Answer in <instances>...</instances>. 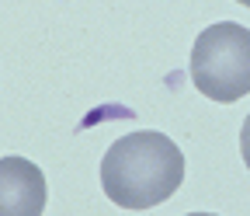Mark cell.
<instances>
[{
    "mask_svg": "<svg viewBox=\"0 0 250 216\" xmlns=\"http://www.w3.org/2000/svg\"><path fill=\"white\" fill-rule=\"evenodd\" d=\"M236 4H243V7H250V0H236Z\"/></svg>",
    "mask_w": 250,
    "mask_h": 216,
    "instance_id": "8992f818",
    "label": "cell"
},
{
    "mask_svg": "<svg viewBox=\"0 0 250 216\" xmlns=\"http://www.w3.org/2000/svg\"><path fill=\"white\" fill-rule=\"evenodd\" d=\"M188 216H215V213H188Z\"/></svg>",
    "mask_w": 250,
    "mask_h": 216,
    "instance_id": "5b68a950",
    "label": "cell"
},
{
    "mask_svg": "<svg viewBox=\"0 0 250 216\" xmlns=\"http://www.w3.org/2000/svg\"><path fill=\"white\" fill-rule=\"evenodd\" d=\"M184 181V153L181 146L156 133L118 136L101 161V189L122 209H153L167 202Z\"/></svg>",
    "mask_w": 250,
    "mask_h": 216,
    "instance_id": "6da1fadb",
    "label": "cell"
},
{
    "mask_svg": "<svg viewBox=\"0 0 250 216\" xmlns=\"http://www.w3.org/2000/svg\"><path fill=\"white\" fill-rule=\"evenodd\" d=\"M191 84L198 95L233 105L250 95V28L219 21L198 32L191 46Z\"/></svg>",
    "mask_w": 250,
    "mask_h": 216,
    "instance_id": "7a4b0ae2",
    "label": "cell"
},
{
    "mask_svg": "<svg viewBox=\"0 0 250 216\" xmlns=\"http://www.w3.org/2000/svg\"><path fill=\"white\" fill-rule=\"evenodd\" d=\"M45 174L28 157H0V216H42Z\"/></svg>",
    "mask_w": 250,
    "mask_h": 216,
    "instance_id": "3957f363",
    "label": "cell"
},
{
    "mask_svg": "<svg viewBox=\"0 0 250 216\" xmlns=\"http://www.w3.org/2000/svg\"><path fill=\"white\" fill-rule=\"evenodd\" d=\"M240 153H243V164L250 168V115L243 119V129H240Z\"/></svg>",
    "mask_w": 250,
    "mask_h": 216,
    "instance_id": "277c9868",
    "label": "cell"
}]
</instances>
